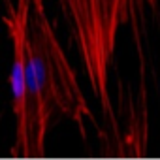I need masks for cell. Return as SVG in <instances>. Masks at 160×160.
<instances>
[{
  "instance_id": "3957f363",
  "label": "cell",
  "mask_w": 160,
  "mask_h": 160,
  "mask_svg": "<svg viewBox=\"0 0 160 160\" xmlns=\"http://www.w3.org/2000/svg\"><path fill=\"white\" fill-rule=\"evenodd\" d=\"M122 4V12L126 17V23L134 21L138 13H141V6H143V0H121Z\"/></svg>"
},
{
  "instance_id": "7a4b0ae2",
  "label": "cell",
  "mask_w": 160,
  "mask_h": 160,
  "mask_svg": "<svg viewBox=\"0 0 160 160\" xmlns=\"http://www.w3.org/2000/svg\"><path fill=\"white\" fill-rule=\"evenodd\" d=\"M57 4L92 98L102 117L115 132L117 117L109 75L121 28L128 25L122 4L121 0H57Z\"/></svg>"
},
{
  "instance_id": "6da1fadb",
  "label": "cell",
  "mask_w": 160,
  "mask_h": 160,
  "mask_svg": "<svg viewBox=\"0 0 160 160\" xmlns=\"http://www.w3.org/2000/svg\"><path fill=\"white\" fill-rule=\"evenodd\" d=\"M27 51V121L15 134L12 154L40 158L45 154V139L55 117L75 122L81 136L87 134V122L96 124V119L77 81V72L49 23L43 0H30Z\"/></svg>"
}]
</instances>
